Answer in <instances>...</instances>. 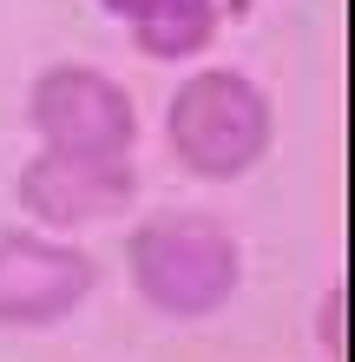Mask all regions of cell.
Instances as JSON below:
<instances>
[{
	"instance_id": "6da1fadb",
	"label": "cell",
	"mask_w": 355,
	"mask_h": 362,
	"mask_svg": "<svg viewBox=\"0 0 355 362\" xmlns=\"http://www.w3.org/2000/svg\"><path fill=\"white\" fill-rule=\"evenodd\" d=\"M125 276L145 310L172 316V323H204V316L231 310V296L243 290V244L211 211L172 204L132 224Z\"/></svg>"
},
{
	"instance_id": "7a4b0ae2",
	"label": "cell",
	"mask_w": 355,
	"mask_h": 362,
	"mask_svg": "<svg viewBox=\"0 0 355 362\" xmlns=\"http://www.w3.org/2000/svg\"><path fill=\"white\" fill-rule=\"evenodd\" d=\"M270 145H277V105L243 66H198L164 99V152L204 185L257 172Z\"/></svg>"
},
{
	"instance_id": "3957f363",
	"label": "cell",
	"mask_w": 355,
	"mask_h": 362,
	"mask_svg": "<svg viewBox=\"0 0 355 362\" xmlns=\"http://www.w3.org/2000/svg\"><path fill=\"white\" fill-rule=\"evenodd\" d=\"M27 125L47 152H99L119 158L138 145V99L92 59H53L27 86Z\"/></svg>"
},
{
	"instance_id": "277c9868",
	"label": "cell",
	"mask_w": 355,
	"mask_h": 362,
	"mask_svg": "<svg viewBox=\"0 0 355 362\" xmlns=\"http://www.w3.org/2000/svg\"><path fill=\"white\" fill-rule=\"evenodd\" d=\"M99 290V257L40 224L0 230V329H59Z\"/></svg>"
},
{
	"instance_id": "5b68a950",
	"label": "cell",
	"mask_w": 355,
	"mask_h": 362,
	"mask_svg": "<svg viewBox=\"0 0 355 362\" xmlns=\"http://www.w3.org/2000/svg\"><path fill=\"white\" fill-rule=\"evenodd\" d=\"M13 198L27 211V224L66 238V230L125 218V211L138 204V165H132V152L99 158V152H47V145H40V152L20 165Z\"/></svg>"
},
{
	"instance_id": "8992f818",
	"label": "cell",
	"mask_w": 355,
	"mask_h": 362,
	"mask_svg": "<svg viewBox=\"0 0 355 362\" xmlns=\"http://www.w3.org/2000/svg\"><path fill=\"white\" fill-rule=\"evenodd\" d=\"M217 40V0H152L138 20H132V47L145 59H198L204 47Z\"/></svg>"
},
{
	"instance_id": "52a82bcc",
	"label": "cell",
	"mask_w": 355,
	"mask_h": 362,
	"mask_svg": "<svg viewBox=\"0 0 355 362\" xmlns=\"http://www.w3.org/2000/svg\"><path fill=\"white\" fill-rule=\"evenodd\" d=\"M316 336H323V349H329V362H342L349 356V343H342V276L323 290V310H316Z\"/></svg>"
},
{
	"instance_id": "ba28073f",
	"label": "cell",
	"mask_w": 355,
	"mask_h": 362,
	"mask_svg": "<svg viewBox=\"0 0 355 362\" xmlns=\"http://www.w3.org/2000/svg\"><path fill=\"white\" fill-rule=\"evenodd\" d=\"M99 7H106L112 20H125V27H132V20H138L145 7H152V0H99Z\"/></svg>"
}]
</instances>
